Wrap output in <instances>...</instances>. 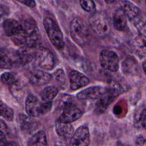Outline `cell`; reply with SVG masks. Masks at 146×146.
I'll return each instance as SVG.
<instances>
[{
	"label": "cell",
	"instance_id": "cell-1",
	"mask_svg": "<svg viewBox=\"0 0 146 146\" xmlns=\"http://www.w3.org/2000/svg\"><path fill=\"white\" fill-rule=\"evenodd\" d=\"M123 10L127 18L135 25L140 35L145 36V21L140 10L132 2L125 1Z\"/></svg>",
	"mask_w": 146,
	"mask_h": 146
},
{
	"label": "cell",
	"instance_id": "cell-2",
	"mask_svg": "<svg viewBox=\"0 0 146 146\" xmlns=\"http://www.w3.org/2000/svg\"><path fill=\"white\" fill-rule=\"evenodd\" d=\"M43 26L52 45L58 49L63 48L64 46L63 35L55 22L50 17H46L43 19Z\"/></svg>",
	"mask_w": 146,
	"mask_h": 146
},
{
	"label": "cell",
	"instance_id": "cell-3",
	"mask_svg": "<svg viewBox=\"0 0 146 146\" xmlns=\"http://www.w3.org/2000/svg\"><path fill=\"white\" fill-rule=\"evenodd\" d=\"M89 24L92 31L101 36H105L110 33V22L107 16L102 13H93L89 18Z\"/></svg>",
	"mask_w": 146,
	"mask_h": 146
},
{
	"label": "cell",
	"instance_id": "cell-4",
	"mask_svg": "<svg viewBox=\"0 0 146 146\" xmlns=\"http://www.w3.org/2000/svg\"><path fill=\"white\" fill-rule=\"evenodd\" d=\"M21 24L26 40V45L34 47L40 40V33L35 21L33 18L27 17L23 19Z\"/></svg>",
	"mask_w": 146,
	"mask_h": 146
},
{
	"label": "cell",
	"instance_id": "cell-5",
	"mask_svg": "<svg viewBox=\"0 0 146 146\" xmlns=\"http://www.w3.org/2000/svg\"><path fill=\"white\" fill-rule=\"evenodd\" d=\"M70 35L77 44L83 45L86 43L88 35L87 31L83 22L78 18H74L70 25Z\"/></svg>",
	"mask_w": 146,
	"mask_h": 146
},
{
	"label": "cell",
	"instance_id": "cell-6",
	"mask_svg": "<svg viewBox=\"0 0 146 146\" xmlns=\"http://www.w3.org/2000/svg\"><path fill=\"white\" fill-rule=\"evenodd\" d=\"M35 59L38 66L45 70H51L55 63L52 52L49 49L43 47H39L36 51Z\"/></svg>",
	"mask_w": 146,
	"mask_h": 146
},
{
	"label": "cell",
	"instance_id": "cell-7",
	"mask_svg": "<svg viewBox=\"0 0 146 146\" xmlns=\"http://www.w3.org/2000/svg\"><path fill=\"white\" fill-rule=\"evenodd\" d=\"M99 62L101 66L110 71L116 72L119 67V58L113 51L104 50L99 55Z\"/></svg>",
	"mask_w": 146,
	"mask_h": 146
},
{
	"label": "cell",
	"instance_id": "cell-8",
	"mask_svg": "<svg viewBox=\"0 0 146 146\" xmlns=\"http://www.w3.org/2000/svg\"><path fill=\"white\" fill-rule=\"evenodd\" d=\"M90 141V132L87 126H80L70 138V145L75 146H87Z\"/></svg>",
	"mask_w": 146,
	"mask_h": 146
},
{
	"label": "cell",
	"instance_id": "cell-9",
	"mask_svg": "<svg viewBox=\"0 0 146 146\" xmlns=\"http://www.w3.org/2000/svg\"><path fill=\"white\" fill-rule=\"evenodd\" d=\"M28 46H22L14 55V61L22 65L29 64L35 58L36 51Z\"/></svg>",
	"mask_w": 146,
	"mask_h": 146
},
{
	"label": "cell",
	"instance_id": "cell-10",
	"mask_svg": "<svg viewBox=\"0 0 146 146\" xmlns=\"http://www.w3.org/2000/svg\"><path fill=\"white\" fill-rule=\"evenodd\" d=\"M106 93V87L95 86L83 90L76 94V98L79 100H89L99 99Z\"/></svg>",
	"mask_w": 146,
	"mask_h": 146
},
{
	"label": "cell",
	"instance_id": "cell-11",
	"mask_svg": "<svg viewBox=\"0 0 146 146\" xmlns=\"http://www.w3.org/2000/svg\"><path fill=\"white\" fill-rule=\"evenodd\" d=\"M3 29L5 34L11 38H15L23 33L21 23L14 19H5L3 23Z\"/></svg>",
	"mask_w": 146,
	"mask_h": 146
},
{
	"label": "cell",
	"instance_id": "cell-12",
	"mask_svg": "<svg viewBox=\"0 0 146 146\" xmlns=\"http://www.w3.org/2000/svg\"><path fill=\"white\" fill-rule=\"evenodd\" d=\"M83 114V112L80 108L73 105L63 110L58 120L62 122L70 123L78 120Z\"/></svg>",
	"mask_w": 146,
	"mask_h": 146
},
{
	"label": "cell",
	"instance_id": "cell-13",
	"mask_svg": "<svg viewBox=\"0 0 146 146\" xmlns=\"http://www.w3.org/2000/svg\"><path fill=\"white\" fill-rule=\"evenodd\" d=\"M69 78L70 88L73 91L86 86L90 83L89 79L85 75L76 70H72L70 72Z\"/></svg>",
	"mask_w": 146,
	"mask_h": 146
},
{
	"label": "cell",
	"instance_id": "cell-14",
	"mask_svg": "<svg viewBox=\"0 0 146 146\" xmlns=\"http://www.w3.org/2000/svg\"><path fill=\"white\" fill-rule=\"evenodd\" d=\"M41 104L39 100L34 95L29 94L25 100V111L27 115L35 117L40 115Z\"/></svg>",
	"mask_w": 146,
	"mask_h": 146
},
{
	"label": "cell",
	"instance_id": "cell-15",
	"mask_svg": "<svg viewBox=\"0 0 146 146\" xmlns=\"http://www.w3.org/2000/svg\"><path fill=\"white\" fill-rule=\"evenodd\" d=\"M52 78V75L47 72L36 70L31 73L29 80L30 83L34 86H42L48 83L51 80Z\"/></svg>",
	"mask_w": 146,
	"mask_h": 146
},
{
	"label": "cell",
	"instance_id": "cell-16",
	"mask_svg": "<svg viewBox=\"0 0 146 146\" xmlns=\"http://www.w3.org/2000/svg\"><path fill=\"white\" fill-rule=\"evenodd\" d=\"M19 119L21 128L25 132L31 133L39 127V123L29 115L20 114Z\"/></svg>",
	"mask_w": 146,
	"mask_h": 146
},
{
	"label": "cell",
	"instance_id": "cell-17",
	"mask_svg": "<svg viewBox=\"0 0 146 146\" xmlns=\"http://www.w3.org/2000/svg\"><path fill=\"white\" fill-rule=\"evenodd\" d=\"M127 23V17L123 9H116L112 15V24L114 27L117 30L121 31L125 28Z\"/></svg>",
	"mask_w": 146,
	"mask_h": 146
},
{
	"label": "cell",
	"instance_id": "cell-18",
	"mask_svg": "<svg viewBox=\"0 0 146 146\" xmlns=\"http://www.w3.org/2000/svg\"><path fill=\"white\" fill-rule=\"evenodd\" d=\"M74 98L68 94H60L55 102V110L62 112L65 109L74 105Z\"/></svg>",
	"mask_w": 146,
	"mask_h": 146
},
{
	"label": "cell",
	"instance_id": "cell-19",
	"mask_svg": "<svg viewBox=\"0 0 146 146\" xmlns=\"http://www.w3.org/2000/svg\"><path fill=\"white\" fill-rule=\"evenodd\" d=\"M55 131L58 136L65 139L71 138L74 133L73 127L68 123L57 120L55 123Z\"/></svg>",
	"mask_w": 146,
	"mask_h": 146
},
{
	"label": "cell",
	"instance_id": "cell-20",
	"mask_svg": "<svg viewBox=\"0 0 146 146\" xmlns=\"http://www.w3.org/2000/svg\"><path fill=\"white\" fill-rule=\"evenodd\" d=\"M115 97L111 94L106 93L102 96L99 98V100L95 104V111L100 114L103 113L108 108L110 104L113 102Z\"/></svg>",
	"mask_w": 146,
	"mask_h": 146
},
{
	"label": "cell",
	"instance_id": "cell-21",
	"mask_svg": "<svg viewBox=\"0 0 146 146\" xmlns=\"http://www.w3.org/2000/svg\"><path fill=\"white\" fill-rule=\"evenodd\" d=\"M27 145L30 146L47 145V139L45 133L42 131H40L35 133L30 139Z\"/></svg>",
	"mask_w": 146,
	"mask_h": 146
},
{
	"label": "cell",
	"instance_id": "cell-22",
	"mask_svg": "<svg viewBox=\"0 0 146 146\" xmlns=\"http://www.w3.org/2000/svg\"><path fill=\"white\" fill-rule=\"evenodd\" d=\"M0 67L2 69H10L14 62L8 51L2 48L0 51Z\"/></svg>",
	"mask_w": 146,
	"mask_h": 146
},
{
	"label": "cell",
	"instance_id": "cell-23",
	"mask_svg": "<svg viewBox=\"0 0 146 146\" xmlns=\"http://www.w3.org/2000/svg\"><path fill=\"white\" fill-rule=\"evenodd\" d=\"M10 91L11 94L18 100H22L25 95V90L24 86L19 82V80L14 84L10 86Z\"/></svg>",
	"mask_w": 146,
	"mask_h": 146
},
{
	"label": "cell",
	"instance_id": "cell-24",
	"mask_svg": "<svg viewBox=\"0 0 146 146\" xmlns=\"http://www.w3.org/2000/svg\"><path fill=\"white\" fill-rule=\"evenodd\" d=\"M58 94V90L55 86H47L44 88L40 92V97L44 102L51 101Z\"/></svg>",
	"mask_w": 146,
	"mask_h": 146
},
{
	"label": "cell",
	"instance_id": "cell-25",
	"mask_svg": "<svg viewBox=\"0 0 146 146\" xmlns=\"http://www.w3.org/2000/svg\"><path fill=\"white\" fill-rule=\"evenodd\" d=\"M54 78L59 88L62 90L66 88L67 84V79L63 70L59 68L56 70L54 72Z\"/></svg>",
	"mask_w": 146,
	"mask_h": 146
},
{
	"label": "cell",
	"instance_id": "cell-26",
	"mask_svg": "<svg viewBox=\"0 0 146 146\" xmlns=\"http://www.w3.org/2000/svg\"><path fill=\"white\" fill-rule=\"evenodd\" d=\"M137 63L132 58H128L123 63V71L125 74H132L137 70Z\"/></svg>",
	"mask_w": 146,
	"mask_h": 146
},
{
	"label": "cell",
	"instance_id": "cell-27",
	"mask_svg": "<svg viewBox=\"0 0 146 146\" xmlns=\"http://www.w3.org/2000/svg\"><path fill=\"white\" fill-rule=\"evenodd\" d=\"M1 79L3 83L8 86H11L18 80L17 75L11 72H3L1 76Z\"/></svg>",
	"mask_w": 146,
	"mask_h": 146
},
{
	"label": "cell",
	"instance_id": "cell-28",
	"mask_svg": "<svg viewBox=\"0 0 146 146\" xmlns=\"http://www.w3.org/2000/svg\"><path fill=\"white\" fill-rule=\"evenodd\" d=\"M1 115L7 121H11L14 117L13 110L5 103L1 102Z\"/></svg>",
	"mask_w": 146,
	"mask_h": 146
},
{
	"label": "cell",
	"instance_id": "cell-29",
	"mask_svg": "<svg viewBox=\"0 0 146 146\" xmlns=\"http://www.w3.org/2000/svg\"><path fill=\"white\" fill-rule=\"evenodd\" d=\"M145 108H144L142 110H140L139 111L135 114L134 123L136 127H142L145 128Z\"/></svg>",
	"mask_w": 146,
	"mask_h": 146
},
{
	"label": "cell",
	"instance_id": "cell-30",
	"mask_svg": "<svg viewBox=\"0 0 146 146\" xmlns=\"http://www.w3.org/2000/svg\"><path fill=\"white\" fill-rule=\"evenodd\" d=\"M81 7L86 11L90 12L95 8V4L93 1H79Z\"/></svg>",
	"mask_w": 146,
	"mask_h": 146
},
{
	"label": "cell",
	"instance_id": "cell-31",
	"mask_svg": "<svg viewBox=\"0 0 146 146\" xmlns=\"http://www.w3.org/2000/svg\"><path fill=\"white\" fill-rule=\"evenodd\" d=\"M52 102L51 101L45 102L44 103H42L40 108V115H44L47 113L52 108Z\"/></svg>",
	"mask_w": 146,
	"mask_h": 146
},
{
	"label": "cell",
	"instance_id": "cell-32",
	"mask_svg": "<svg viewBox=\"0 0 146 146\" xmlns=\"http://www.w3.org/2000/svg\"><path fill=\"white\" fill-rule=\"evenodd\" d=\"M10 13V10L8 7L6 6L1 5V18H3V17H5L7 16Z\"/></svg>",
	"mask_w": 146,
	"mask_h": 146
},
{
	"label": "cell",
	"instance_id": "cell-33",
	"mask_svg": "<svg viewBox=\"0 0 146 146\" xmlns=\"http://www.w3.org/2000/svg\"><path fill=\"white\" fill-rule=\"evenodd\" d=\"M19 2L30 7H34L35 6V2L34 1H19Z\"/></svg>",
	"mask_w": 146,
	"mask_h": 146
},
{
	"label": "cell",
	"instance_id": "cell-34",
	"mask_svg": "<svg viewBox=\"0 0 146 146\" xmlns=\"http://www.w3.org/2000/svg\"><path fill=\"white\" fill-rule=\"evenodd\" d=\"M0 123H1V131H2L4 133L6 134L8 133V128L7 126L6 125V124H5V123L3 121L2 119H1L0 121Z\"/></svg>",
	"mask_w": 146,
	"mask_h": 146
},
{
	"label": "cell",
	"instance_id": "cell-35",
	"mask_svg": "<svg viewBox=\"0 0 146 146\" xmlns=\"http://www.w3.org/2000/svg\"><path fill=\"white\" fill-rule=\"evenodd\" d=\"M136 144L139 145H145V140L143 136H140L137 137L136 140Z\"/></svg>",
	"mask_w": 146,
	"mask_h": 146
},
{
	"label": "cell",
	"instance_id": "cell-36",
	"mask_svg": "<svg viewBox=\"0 0 146 146\" xmlns=\"http://www.w3.org/2000/svg\"><path fill=\"white\" fill-rule=\"evenodd\" d=\"M145 62H144L143 63V69L144 72H145Z\"/></svg>",
	"mask_w": 146,
	"mask_h": 146
},
{
	"label": "cell",
	"instance_id": "cell-37",
	"mask_svg": "<svg viewBox=\"0 0 146 146\" xmlns=\"http://www.w3.org/2000/svg\"><path fill=\"white\" fill-rule=\"evenodd\" d=\"M105 2H106V3H113V2H115V1H105Z\"/></svg>",
	"mask_w": 146,
	"mask_h": 146
}]
</instances>
